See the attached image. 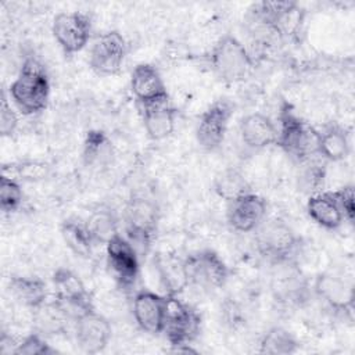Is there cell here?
I'll return each mask as SVG.
<instances>
[{"label": "cell", "mask_w": 355, "mask_h": 355, "mask_svg": "<svg viewBox=\"0 0 355 355\" xmlns=\"http://www.w3.org/2000/svg\"><path fill=\"white\" fill-rule=\"evenodd\" d=\"M50 97V79L36 58H26L10 85V98L24 115L42 112Z\"/></svg>", "instance_id": "cell-1"}, {"label": "cell", "mask_w": 355, "mask_h": 355, "mask_svg": "<svg viewBox=\"0 0 355 355\" xmlns=\"http://www.w3.org/2000/svg\"><path fill=\"white\" fill-rule=\"evenodd\" d=\"M276 144L294 161L302 164L318 154V132L284 104L279 114Z\"/></svg>", "instance_id": "cell-2"}, {"label": "cell", "mask_w": 355, "mask_h": 355, "mask_svg": "<svg viewBox=\"0 0 355 355\" xmlns=\"http://www.w3.org/2000/svg\"><path fill=\"white\" fill-rule=\"evenodd\" d=\"M126 239L136 248L140 257H144L155 237L159 208L157 202L146 196H133L128 200L123 211Z\"/></svg>", "instance_id": "cell-3"}, {"label": "cell", "mask_w": 355, "mask_h": 355, "mask_svg": "<svg viewBox=\"0 0 355 355\" xmlns=\"http://www.w3.org/2000/svg\"><path fill=\"white\" fill-rule=\"evenodd\" d=\"M215 75L227 83L243 80L252 68V57L247 47L233 35L220 36L209 55Z\"/></svg>", "instance_id": "cell-4"}, {"label": "cell", "mask_w": 355, "mask_h": 355, "mask_svg": "<svg viewBox=\"0 0 355 355\" xmlns=\"http://www.w3.org/2000/svg\"><path fill=\"white\" fill-rule=\"evenodd\" d=\"M182 268L187 286L205 290L220 288L226 284L230 275L226 262L212 250L190 252L182 259Z\"/></svg>", "instance_id": "cell-5"}, {"label": "cell", "mask_w": 355, "mask_h": 355, "mask_svg": "<svg viewBox=\"0 0 355 355\" xmlns=\"http://www.w3.org/2000/svg\"><path fill=\"white\" fill-rule=\"evenodd\" d=\"M257 230V248L268 261L286 263L295 255L300 239L286 222L280 219L262 222Z\"/></svg>", "instance_id": "cell-6"}, {"label": "cell", "mask_w": 355, "mask_h": 355, "mask_svg": "<svg viewBox=\"0 0 355 355\" xmlns=\"http://www.w3.org/2000/svg\"><path fill=\"white\" fill-rule=\"evenodd\" d=\"M200 326L201 318L191 305L180 301L178 295H166V318L162 333L173 348L190 345L198 336Z\"/></svg>", "instance_id": "cell-7"}, {"label": "cell", "mask_w": 355, "mask_h": 355, "mask_svg": "<svg viewBox=\"0 0 355 355\" xmlns=\"http://www.w3.org/2000/svg\"><path fill=\"white\" fill-rule=\"evenodd\" d=\"M105 252L107 265L118 286L123 290L133 288L140 273V255L136 248L118 233L105 244Z\"/></svg>", "instance_id": "cell-8"}, {"label": "cell", "mask_w": 355, "mask_h": 355, "mask_svg": "<svg viewBox=\"0 0 355 355\" xmlns=\"http://www.w3.org/2000/svg\"><path fill=\"white\" fill-rule=\"evenodd\" d=\"M233 114L234 105L226 98H219L200 115L196 126V139L202 150L215 151L220 147Z\"/></svg>", "instance_id": "cell-9"}, {"label": "cell", "mask_w": 355, "mask_h": 355, "mask_svg": "<svg viewBox=\"0 0 355 355\" xmlns=\"http://www.w3.org/2000/svg\"><path fill=\"white\" fill-rule=\"evenodd\" d=\"M128 53L125 37L118 31H108L94 40L89 65L100 76H111L119 72Z\"/></svg>", "instance_id": "cell-10"}, {"label": "cell", "mask_w": 355, "mask_h": 355, "mask_svg": "<svg viewBox=\"0 0 355 355\" xmlns=\"http://www.w3.org/2000/svg\"><path fill=\"white\" fill-rule=\"evenodd\" d=\"M51 32L62 53L72 55L86 47L90 39L92 22L83 12H60L53 19Z\"/></svg>", "instance_id": "cell-11"}, {"label": "cell", "mask_w": 355, "mask_h": 355, "mask_svg": "<svg viewBox=\"0 0 355 355\" xmlns=\"http://www.w3.org/2000/svg\"><path fill=\"white\" fill-rule=\"evenodd\" d=\"M51 282L54 298L65 305L75 319L80 313L94 309L90 293L79 275H76L73 270L68 268H58L54 270Z\"/></svg>", "instance_id": "cell-12"}, {"label": "cell", "mask_w": 355, "mask_h": 355, "mask_svg": "<svg viewBox=\"0 0 355 355\" xmlns=\"http://www.w3.org/2000/svg\"><path fill=\"white\" fill-rule=\"evenodd\" d=\"M132 313L140 330L151 336L161 334L166 318V295L148 288L137 290L133 295Z\"/></svg>", "instance_id": "cell-13"}, {"label": "cell", "mask_w": 355, "mask_h": 355, "mask_svg": "<svg viewBox=\"0 0 355 355\" xmlns=\"http://www.w3.org/2000/svg\"><path fill=\"white\" fill-rule=\"evenodd\" d=\"M73 324L76 344L85 354H98L108 345L112 336V327L108 319L94 309L80 313Z\"/></svg>", "instance_id": "cell-14"}, {"label": "cell", "mask_w": 355, "mask_h": 355, "mask_svg": "<svg viewBox=\"0 0 355 355\" xmlns=\"http://www.w3.org/2000/svg\"><path fill=\"white\" fill-rule=\"evenodd\" d=\"M266 201L263 197L250 191L232 201L227 205V222L230 227L240 233L257 230L266 216Z\"/></svg>", "instance_id": "cell-15"}, {"label": "cell", "mask_w": 355, "mask_h": 355, "mask_svg": "<svg viewBox=\"0 0 355 355\" xmlns=\"http://www.w3.org/2000/svg\"><path fill=\"white\" fill-rule=\"evenodd\" d=\"M130 90L140 107L168 101V90L159 71L147 62L137 64L130 73Z\"/></svg>", "instance_id": "cell-16"}, {"label": "cell", "mask_w": 355, "mask_h": 355, "mask_svg": "<svg viewBox=\"0 0 355 355\" xmlns=\"http://www.w3.org/2000/svg\"><path fill=\"white\" fill-rule=\"evenodd\" d=\"M313 291L336 312H352L354 288L344 279L330 273L319 275L315 280Z\"/></svg>", "instance_id": "cell-17"}, {"label": "cell", "mask_w": 355, "mask_h": 355, "mask_svg": "<svg viewBox=\"0 0 355 355\" xmlns=\"http://www.w3.org/2000/svg\"><path fill=\"white\" fill-rule=\"evenodd\" d=\"M241 141L252 150H262L277 141V128L273 121L261 112H252L240 121Z\"/></svg>", "instance_id": "cell-18"}, {"label": "cell", "mask_w": 355, "mask_h": 355, "mask_svg": "<svg viewBox=\"0 0 355 355\" xmlns=\"http://www.w3.org/2000/svg\"><path fill=\"white\" fill-rule=\"evenodd\" d=\"M33 311L35 331L42 336L65 334L69 329V323L75 322L73 315L58 300L44 301Z\"/></svg>", "instance_id": "cell-19"}, {"label": "cell", "mask_w": 355, "mask_h": 355, "mask_svg": "<svg viewBox=\"0 0 355 355\" xmlns=\"http://www.w3.org/2000/svg\"><path fill=\"white\" fill-rule=\"evenodd\" d=\"M141 121L147 136L153 140H164L175 130L178 110L168 101L140 107Z\"/></svg>", "instance_id": "cell-20"}, {"label": "cell", "mask_w": 355, "mask_h": 355, "mask_svg": "<svg viewBox=\"0 0 355 355\" xmlns=\"http://www.w3.org/2000/svg\"><path fill=\"white\" fill-rule=\"evenodd\" d=\"M306 212L316 225L329 230H334L345 222L333 191H319L309 196Z\"/></svg>", "instance_id": "cell-21"}, {"label": "cell", "mask_w": 355, "mask_h": 355, "mask_svg": "<svg viewBox=\"0 0 355 355\" xmlns=\"http://www.w3.org/2000/svg\"><path fill=\"white\" fill-rule=\"evenodd\" d=\"M349 150V137L343 126L330 123L318 132V155L322 158L338 162L348 157Z\"/></svg>", "instance_id": "cell-22"}, {"label": "cell", "mask_w": 355, "mask_h": 355, "mask_svg": "<svg viewBox=\"0 0 355 355\" xmlns=\"http://www.w3.org/2000/svg\"><path fill=\"white\" fill-rule=\"evenodd\" d=\"M8 288L19 304L31 309L47 301V286L37 276H12L8 282Z\"/></svg>", "instance_id": "cell-23"}, {"label": "cell", "mask_w": 355, "mask_h": 355, "mask_svg": "<svg viewBox=\"0 0 355 355\" xmlns=\"http://www.w3.org/2000/svg\"><path fill=\"white\" fill-rule=\"evenodd\" d=\"M85 222L96 245L107 244L115 234L119 233V218L116 212L104 204L93 208Z\"/></svg>", "instance_id": "cell-24"}, {"label": "cell", "mask_w": 355, "mask_h": 355, "mask_svg": "<svg viewBox=\"0 0 355 355\" xmlns=\"http://www.w3.org/2000/svg\"><path fill=\"white\" fill-rule=\"evenodd\" d=\"M61 236L65 245L80 258H90L96 245L85 220L68 218L61 223Z\"/></svg>", "instance_id": "cell-25"}, {"label": "cell", "mask_w": 355, "mask_h": 355, "mask_svg": "<svg viewBox=\"0 0 355 355\" xmlns=\"http://www.w3.org/2000/svg\"><path fill=\"white\" fill-rule=\"evenodd\" d=\"M298 349V341L291 331L275 326L269 329L259 341V352L268 355H290Z\"/></svg>", "instance_id": "cell-26"}, {"label": "cell", "mask_w": 355, "mask_h": 355, "mask_svg": "<svg viewBox=\"0 0 355 355\" xmlns=\"http://www.w3.org/2000/svg\"><path fill=\"white\" fill-rule=\"evenodd\" d=\"M111 141L108 136L98 129L89 130L83 141V161L87 166L104 165L111 158Z\"/></svg>", "instance_id": "cell-27"}, {"label": "cell", "mask_w": 355, "mask_h": 355, "mask_svg": "<svg viewBox=\"0 0 355 355\" xmlns=\"http://www.w3.org/2000/svg\"><path fill=\"white\" fill-rule=\"evenodd\" d=\"M214 189L216 194L227 202L251 191L244 175L233 168H227L216 175L214 180Z\"/></svg>", "instance_id": "cell-28"}, {"label": "cell", "mask_w": 355, "mask_h": 355, "mask_svg": "<svg viewBox=\"0 0 355 355\" xmlns=\"http://www.w3.org/2000/svg\"><path fill=\"white\" fill-rule=\"evenodd\" d=\"M157 268L162 286L166 291L165 295H179L182 290L187 286L183 275L182 261H175L166 257H158Z\"/></svg>", "instance_id": "cell-29"}, {"label": "cell", "mask_w": 355, "mask_h": 355, "mask_svg": "<svg viewBox=\"0 0 355 355\" xmlns=\"http://www.w3.org/2000/svg\"><path fill=\"white\" fill-rule=\"evenodd\" d=\"M24 200V191L18 180L12 176L1 175L0 178V207L4 214L15 212Z\"/></svg>", "instance_id": "cell-30"}, {"label": "cell", "mask_w": 355, "mask_h": 355, "mask_svg": "<svg viewBox=\"0 0 355 355\" xmlns=\"http://www.w3.org/2000/svg\"><path fill=\"white\" fill-rule=\"evenodd\" d=\"M301 165L304 166L298 176V184L301 190L309 193L311 196L319 193L324 183V176H326L324 166L320 162L313 161L312 158L302 162Z\"/></svg>", "instance_id": "cell-31"}, {"label": "cell", "mask_w": 355, "mask_h": 355, "mask_svg": "<svg viewBox=\"0 0 355 355\" xmlns=\"http://www.w3.org/2000/svg\"><path fill=\"white\" fill-rule=\"evenodd\" d=\"M57 351L51 348L50 344H47L44 336L37 331L25 336L21 341L17 343V347L14 349L15 355H49Z\"/></svg>", "instance_id": "cell-32"}, {"label": "cell", "mask_w": 355, "mask_h": 355, "mask_svg": "<svg viewBox=\"0 0 355 355\" xmlns=\"http://www.w3.org/2000/svg\"><path fill=\"white\" fill-rule=\"evenodd\" d=\"M15 173L19 179L29 180V182H37L43 180L49 175V165L42 161H24L14 166Z\"/></svg>", "instance_id": "cell-33"}, {"label": "cell", "mask_w": 355, "mask_h": 355, "mask_svg": "<svg viewBox=\"0 0 355 355\" xmlns=\"http://www.w3.org/2000/svg\"><path fill=\"white\" fill-rule=\"evenodd\" d=\"M18 126V116L8 103L4 92H1L0 98V133L1 136H11Z\"/></svg>", "instance_id": "cell-34"}, {"label": "cell", "mask_w": 355, "mask_h": 355, "mask_svg": "<svg viewBox=\"0 0 355 355\" xmlns=\"http://www.w3.org/2000/svg\"><path fill=\"white\" fill-rule=\"evenodd\" d=\"M338 207L344 215V220L348 223L354 222V214H355V205H354V187L352 184H347L340 187L338 190L333 191Z\"/></svg>", "instance_id": "cell-35"}]
</instances>
